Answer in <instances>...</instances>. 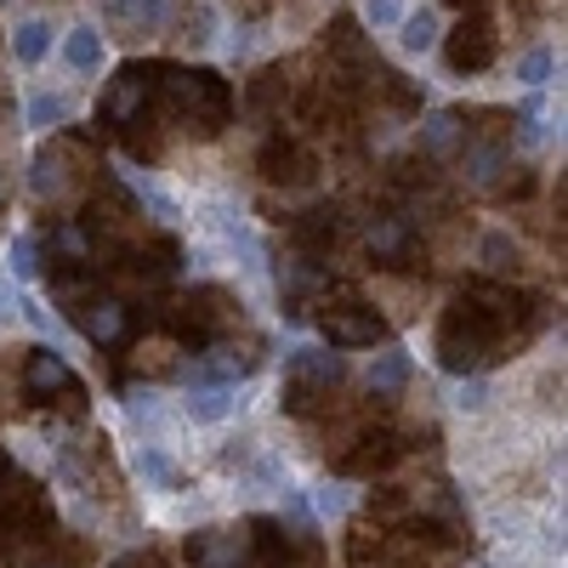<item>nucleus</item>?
<instances>
[{
	"mask_svg": "<svg viewBox=\"0 0 568 568\" xmlns=\"http://www.w3.org/2000/svg\"><path fill=\"white\" fill-rule=\"evenodd\" d=\"M404 511H409V495H398V489L369 495V517H382V524H393V517H404Z\"/></svg>",
	"mask_w": 568,
	"mask_h": 568,
	"instance_id": "obj_31",
	"label": "nucleus"
},
{
	"mask_svg": "<svg viewBox=\"0 0 568 568\" xmlns=\"http://www.w3.org/2000/svg\"><path fill=\"white\" fill-rule=\"evenodd\" d=\"M398 40H404V52H433L438 45V12H404L398 18Z\"/></svg>",
	"mask_w": 568,
	"mask_h": 568,
	"instance_id": "obj_21",
	"label": "nucleus"
},
{
	"mask_svg": "<svg viewBox=\"0 0 568 568\" xmlns=\"http://www.w3.org/2000/svg\"><path fill=\"white\" fill-rule=\"evenodd\" d=\"M160 98L171 120H182L200 136H222L233 120V91L216 69H160Z\"/></svg>",
	"mask_w": 568,
	"mask_h": 568,
	"instance_id": "obj_1",
	"label": "nucleus"
},
{
	"mask_svg": "<svg viewBox=\"0 0 568 568\" xmlns=\"http://www.w3.org/2000/svg\"><path fill=\"white\" fill-rule=\"evenodd\" d=\"M313 171H318V160L302 149V142H291V136H267V149H262V176H267V182H278V187H302V182H313Z\"/></svg>",
	"mask_w": 568,
	"mask_h": 568,
	"instance_id": "obj_7",
	"label": "nucleus"
},
{
	"mask_svg": "<svg viewBox=\"0 0 568 568\" xmlns=\"http://www.w3.org/2000/svg\"><path fill=\"white\" fill-rule=\"evenodd\" d=\"M500 171H506V149H500V142H484V149L466 154V176L478 182V187H489Z\"/></svg>",
	"mask_w": 568,
	"mask_h": 568,
	"instance_id": "obj_23",
	"label": "nucleus"
},
{
	"mask_svg": "<svg viewBox=\"0 0 568 568\" xmlns=\"http://www.w3.org/2000/svg\"><path fill=\"white\" fill-rule=\"evenodd\" d=\"M63 120H69V98H58V91H40V98L29 103V125L34 131H52Z\"/></svg>",
	"mask_w": 568,
	"mask_h": 568,
	"instance_id": "obj_24",
	"label": "nucleus"
},
{
	"mask_svg": "<svg viewBox=\"0 0 568 568\" xmlns=\"http://www.w3.org/2000/svg\"><path fill=\"white\" fill-rule=\"evenodd\" d=\"M45 52H52V23H45V18H23L12 29V58L18 63H40Z\"/></svg>",
	"mask_w": 568,
	"mask_h": 568,
	"instance_id": "obj_18",
	"label": "nucleus"
},
{
	"mask_svg": "<svg viewBox=\"0 0 568 568\" xmlns=\"http://www.w3.org/2000/svg\"><path fill=\"white\" fill-rule=\"evenodd\" d=\"M329 58H336L347 74H369L375 69V58H369V45H364V34H358V18H336L329 23Z\"/></svg>",
	"mask_w": 568,
	"mask_h": 568,
	"instance_id": "obj_13",
	"label": "nucleus"
},
{
	"mask_svg": "<svg viewBox=\"0 0 568 568\" xmlns=\"http://www.w3.org/2000/svg\"><path fill=\"white\" fill-rule=\"evenodd\" d=\"M125 409H131V420H136V433H154V444L171 433V420H165V398L149 387V393H131L125 398Z\"/></svg>",
	"mask_w": 568,
	"mask_h": 568,
	"instance_id": "obj_20",
	"label": "nucleus"
},
{
	"mask_svg": "<svg viewBox=\"0 0 568 568\" xmlns=\"http://www.w3.org/2000/svg\"><path fill=\"white\" fill-rule=\"evenodd\" d=\"M495 52H500V34H495V23L471 7L455 29H449V40H444V58H449V69L455 74H484L489 63H495Z\"/></svg>",
	"mask_w": 568,
	"mask_h": 568,
	"instance_id": "obj_4",
	"label": "nucleus"
},
{
	"mask_svg": "<svg viewBox=\"0 0 568 568\" xmlns=\"http://www.w3.org/2000/svg\"><path fill=\"white\" fill-rule=\"evenodd\" d=\"M398 455H404L398 433H364V438H358V449H347L342 471H347V478H369V471H387Z\"/></svg>",
	"mask_w": 568,
	"mask_h": 568,
	"instance_id": "obj_11",
	"label": "nucleus"
},
{
	"mask_svg": "<svg viewBox=\"0 0 568 568\" xmlns=\"http://www.w3.org/2000/svg\"><path fill=\"white\" fill-rule=\"evenodd\" d=\"M318 329H324L329 347H375V342L387 336L382 313L364 307V302H336L329 313H318Z\"/></svg>",
	"mask_w": 568,
	"mask_h": 568,
	"instance_id": "obj_5",
	"label": "nucleus"
},
{
	"mask_svg": "<svg viewBox=\"0 0 568 568\" xmlns=\"http://www.w3.org/2000/svg\"><path fill=\"white\" fill-rule=\"evenodd\" d=\"M40 273V240L34 233H18L12 240V278H34Z\"/></svg>",
	"mask_w": 568,
	"mask_h": 568,
	"instance_id": "obj_26",
	"label": "nucleus"
},
{
	"mask_svg": "<svg viewBox=\"0 0 568 568\" xmlns=\"http://www.w3.org/2000/svg\"><path fill=\"white\" fill-rule=\"evenodd\" d=\"M7 484H12V455L0 449V489H7Z\"/></svg>",
	"mask_w": 568,
	"mask_h": 568,
	"instance_id": "obj_36",
	"label": "nucleus"
},
{
	"mask_svg": "<svg viewBox=\"0 0 568 568\" xmlns=\"http://www.w3.org/2000/svg\"><path fill=\"white\" fill-rule=\"evenodd\" d=\"M489 404V382H478V375H471V382L460 387V409H484Z\"/></svg>",
	"mask_w": 568,
	"mask_h": 568,
	"instance_id": "obj_34",
	"label": "nucleus"
},
{
	"mask_svg": "<svg viewBox=\"0 0 568 568\" xmlns=\"http://www.w3.org/2000/svg\"><path fill=\"white\" fill-rule=\"evenodd\" d=\"M240 7H245V12H267V0H240Z\"/></svg>",
	"mask_w": 568,
	"mask_h": 568,
	"instance_id": "obj_37",
	"label": "nucleus"
},
{
	"mask_svg": "<svg viewBox=\"0 0 568 568\" xmlns=\"http://www.w3.org/2000/svg\"><path fill=\"white\" fill-rule=\"evenodd\" d=\"M69 387H74L69 358L52 353V347H34L29 364H23V393H29L34 404H45V398H58V393H69Z\"/></svg>",
	"mask_w": 568,
	"mask_h": 568,
	"instance_id": "obj_9",
	"label": "nucleus"
},
{
	"mask_svg": "<svg viewBox=\"0 0 568 568\" xmlns=\"http://www.w3.org/2000/svg\"><path fill=\"white\" fill-rule=\"evenodd\" d=\"M404 387H409V358L404 353H382L375 369H369V393L375 398H398Z\"/></svg>",
	"mask_w": 568,
	"mask_h": 568,
	"instance_id": "obj_19",
	"label": "nucleus"
},
{
	"mask_svg": "<svg viewBox=\"0 0 568 568\" xmlns=\"http://www.w3.org/2000/svg\"><path fill=\"white\" fill-rule=\"evenodd\" d=\"M160 98V69H149V63H125L114 80H109V98H103V125H131L136 114H149V103Z\"/></svg>",
	"mask_w": 568,
	"mask_h": 568,
	"instance_id": "obj_3",
	"label": "nucleus"
},
{
	"mask_svg": "<svg viewBox=\"0 0 568 568\" xmlns=\"http://www.w3.org/2000/svg\"><path fill=\"white\" fill-rule=\"evenodd\" d=\"M194 568H251V529H200L187 540Z\"/></svg>",
	"mask_w": 568,
	"mask_h": 568,
	"instance_id": "obj_6",
	"label": "nucleus"
},
{
	"mask_svg": "<svg viewBox=\"0 0 568 568\" xmlns=\"http://www.w3.org/2000/svg\"><path fill=\"white\" fill-rule=\"evenodd\" d=\"M342 375H347L342 353H329V347H296L291 364H284V398H278L284 415H313Z\"/></svg>",
	"mask_w": 568,
	"mask_h": 568,
	"instance_id": "obj_2",
	"label": "nucleus"
},
{
	"mask_svg": "<svg viewBox=\"0 0 568 568\" xmlns=\"http://www.w3.org/2000/svg\"><path fill=\"white\" fill-rule=\"evenodd\" d=\"M136 200H142V205H149V211H154L160 222H171V216H176V205H171V200L160 194V187H154V182H142V176H136Z\"/></svg>",
	"mask_w": 568,
	"mask_h": 568,
	"instance_id": "obj_32",
	"label": "nucleus"
},
{
	"mask_svg": "<svg viewBox=\"0 0 568 568\" xmlns=\"http://www.w3.org/2000/svg\"><path fill=\"white\" fill-rule=\"evenodd\" d=\"M240 404H245L240 398V382H187V398H182V409H187V420H194V426H216Z\"/></svg>",
	"mask_w": 568,
	"mask_h": 568,
	"instance_id": "obj_10",
	"label": "nucleus"
},
{
	"mask_svg": "<svg viewBox=\"0 0 568 568\" xmlns=\"http://www.w3.org/2000/svg\"><path fill=\"white\" fill-rule=\"evenodd\" d=\"M449 7H484V0H449Z\"/></svg>",
	"mask_w": 568,
	"mask_h": 568,
	"instance_id": "obj_38",
	"label": "nucleus"
},
{
	"mask_svg": "<svg viewBox=\"0 0 568 568\" xmlns=\"http://www.w3.org/2000/svg\"><path fill=\"white\" fill-rule=\"evenodd\" d=\"M409 251H415V227H409L404 216H382V222L369 227V256H375V262L404 267V262H409Z\"/></svg>",
	"mask_w": 568,
	"mask_h": 568,
	"instance_id": "obj_12",
	"label": "nucleus"
},
{
	"mask_svg": "<svg viewBox=\"0 0 568 568\" xmlns=\"http://www.w3.org/2000/svg\"><path fill=\"white\" fill-rule=\"evenodd\" d=\"M251 478H256V484H267V489H278V495H284V489H291V466H284V460H278V455H262V460H256V466H251Z\"/></svg>",
	"mask_w": 568,
	"mask_h": 568,
	"instance_id": "obj_29",
	"label": "nucleus"
},
{
	"mask_svg": "<svg viewBox=\"0 0 568 568\" xmlns=\"http://www.w3.org/2000/svg\"><path fill=\"white\" fill-rule=\"evenodd\" d=\"M18 318V291H12V278H0V324Z\"/></svg>",
	"mask_w": 568,
	"mask_h": 568,
	"instance_id": "obj_35",
	"label": "nucleus"
},
{
	"mask_svg": "<svg viewBox=\"0 0 568 568\" xmlns=\"http://www.w3.org/2000/svg\"><path fill=\"white\" fill-rule=\"evenodd\" d=\"M484 262H489V267H511V262H517V251H511L506 233H489V240H484Z\"/></svg>",
	"mask_w": 568,
	"mask_h": 568,
	"instance_id": "obj_33",
	"label": "nucleus"
},
{
	"mask_svg": "<svg viewBox=\"0 0 568 568\" xmlns=\"http://www.w3.org/2000/svg\"><path fill=\"white\" fill-rule=\"evenodd\" d=\"M404 18V0H364V23L369 29H398Z\"/></svg>",
	"mask_w": 568,
	"mask_h": 568,
	"instance_id": "obj_30",
	"label": "nucleus"
},
{
	"mask_svg": "<svg viewBox=\"0 0 568 568\" xmlns=\"http://www.w3.org/2000/svg\"><path fill=\"white\" fill-rule=\"evenodd\" d=\"M69 313H74V324H80L98 347L120 342V336H125V324H131V307H125L120 296H85V302L69 307Z\"/></svg>",
	"mask_w": 568,
	"mask_h": 568,
	"instance_id": "obj_8",
	"label": "nucleus"
},
{
	"mask_svg": "<svg viewBox=\"0 0 568 568\" xmlns=\"http://www.w3.org/2000/svg\"><path fill=\"white\" fill-rule=\"evenodd\" d=\"M34 194L40 200H52V194H69V165L52 154V149H45L40 160H34Z\"/></svg>",
	"mask_w": 568,
	"mask_h": 568,
	"instance_id": "obj_22",
	"label": "nucleus"
},
{
	"mask_svg": "<svg viewBox=\"0 0 568 568\" xmlns=\"http://www.w3.org/2000/svg\"><path fill=\"white\" fill-rule=\"evenodd\" d=\"M460 136H466V125H460V114H449V109H438V114H426V120H420V149L433 154V160L455 154V149H460Z\"/></svg>",
	"mask_w": 568,
	"mask_h": 568,
	"instance_id": "obj_15",
	"label": "nucleus"
},
{
	"mask_svg": "<svg viewBox=\"0 0 568 568\" xmlns=\"http://www.w3.org/2000/svg\"><path fill=\"white\" fill-rule=\"evenodd\" d=\"M63 58H69V69H74V74H91V69H103V34L91 29V23L69 29V40H63Z\"/></svg>",
	"mask_w": 568,
	"mask_h": 568,
	"instance_id": "obj_17",
	"label": "nucleus"
},
{
	"mask_svg": "<svg viewBox=\"0 0 568 568\" xmlns=\"http://www.w3.org/2000/svg\"><path fill=\"white\" fill-rule=\"evenodd\" d=\"M336 233H342L336 211H307V216H296V222H291V240H296L307 256L329 251V245H336Z\"/></svg>",
	"mask_w": 568,
	"mask_h": 568,
	"instance_id": "obj_16",
	"label": "nucleus"
},
{
	"mask_svg": "<svg viewBox=\"0 0 568 568\" xmlns=\"http://www.w3.org/2000/svg\"><path fill=\"white\" fill-rule=\"evenodd\" d=\"M517 80H524L529 91H540V85L551 80V52H546V45H535V52H529L524 63H517Z\"/></svg>",
	"mask_w": 568,
	"mask_h": 568,
	"instance_id": "obj_28",
	"label": "nucleus"
},
{
	"mask_svg": "<svg viewBox=\"0 0 568 568\" xmlns=\"http://www.w3.org/2000/svg\"><path fill=\"white\" fill-rule=\"evenodd\" d=\"M131 471H136L149 489H182V466H176L160 444H142V449L131 455Z\"/></svg>",
	"mask_w": 568,
	"mask_h": 568,
	"instance_id": "obj_14",
	"label": "nucleus"
},
{
	"mask_svg": "<svg viewBox=\"0 0 568 568\" xmlns=\"http://www.w3.org/2000/svg\"><path fill=\"white\" fill-rule=\"evenodd\" d=\"M278 91H284V74H278V69H262L256 85H251V114H273Z\"/></svg>",
	"mask_w": 568,
	"mask_h": 568,
	"instance_id": "obj_25",
	"label": "nucleus"
},
{
	"mask_svg": "<svg viewBox=\"0 0 568 568\" xmlns=\"http://www.w3.org/2000/svg\"><path fill=\"white\" fill-rule=\"evenodd\" d=\"M347 506H353V489H347V484H318V489H313V511H318V517H342Z\"/></svg>",
	"mask_w": 568,
	"mask_h": 568,
	"instance_id": "obj_27",
	"label": "nucleus"
}]
</instances>
